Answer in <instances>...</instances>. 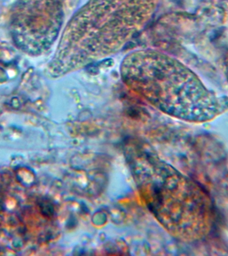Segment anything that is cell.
I'll return each mask as SVG.
<instances>
[{
  "mask_svg": "<svg viewBox=\"0 0 228 256\" xmlns=\"http://www.w3.org/2000/svg\"><path fill=\"white\" fill-rule=\"evenodd\" d=\"M225 71L228 82V53L226 54L225 58Z\"/></svg>",
  "mask_w": 228,
  "mask_h": 256,
  "instance_id": "4",
  "label": "cell"
},
{
  "mask_svg": "<svg viewBox=\"0 0 228 256\" xmlns=\"http://www.w3.org/2000/svg\"><path fill=\"white\" fill-rule=\"evenodd\" d=\"M129 161L148 208L172 236L192 243L210 235L215 210L201 185L148 152H132Z\"/></svg>",
  "mask_w": 228,
  "mask_h": 256,
  "instance_id": "3",
  "label": "cell"
},
{
  "mask_svg": "<svg viewBox=\"0 0 228 256\" xmlns=\"http://www.w3.org/2000/svg\"><path fill=\"white\" fill-rule=\"evenodd\" d=\"M120 74L124 84L148 103L184 121H212L228 109L227 98L208 90L185 64L157 50L130 52Z\"/></svg>",
  "mask_w": 228,
  "mask_h": 256,
  "instance_id": "1",
  "label": "cell"
},
{
  "mask_svg": "<svg viewBox=\"0 0 228 256\" xmlns=\"http://www.w3.org/2000/svg\"><path fill=\"white\" fill-rule=\"evenodd\" d=\"M152 0H92L64 28L52 64L56 76L121 51L148 23Z\"/></svg>",
  "mask_w": 228,
  "mask_h": 256,
  "instance_id": "2",
  "label": "cell"
}]
</instances>
